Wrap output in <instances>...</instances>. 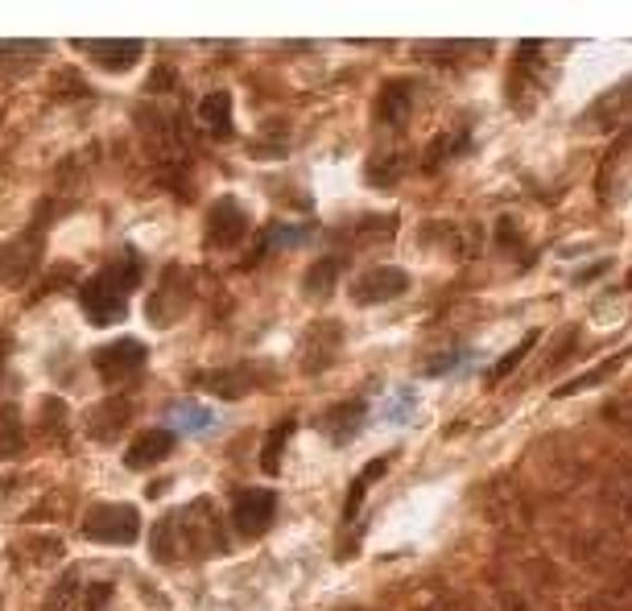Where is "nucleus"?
Returning a JSON list of instances; mask_svg holds the SVG:
<instances>
[{"instance_id": "22", "label": "nucleus", "mask_w": 632, "mask_h": 611, "mask_svg": "<svg viewBox=\"0 0 632 611\" xmlns=\"http://www.w3.org/2000/svg\"><path fill=\"white\" fill-rule=\"evenodd\" d=\"M108 599H112V587H108V583H96V587H91V595H87V608H83V611H100Z\"/></svg>"}, {"instance_id": "9", "label": "nucleus", "mask_w": 632, "mask_h": 611, "mask_svg": "<svg viewBox=\"0 0 632 611\" xmlns=\"http://www.w3.org/2000/svg\"><path fill=\"white\" fill-rule=\"evenodd\" d=\"M128 422H133V401H124V397H108V401H100V406L91 409V417H87V434H91L96 442H112Z\"/></svg>"}, {"instance_id": "2", "label": "nucleus", "mask_w": 632, "mask_h": 611, "mask_svg": "<svg viewBox=\"0 0 632 611\" xmlns=\"http://www.w3.org/2000/svg\"><path fill=\"white\" fill-rule=\"evenodd\" d=\"M83 537L96 546H133L141 537V512L133 504H96L83 516Z\"/></svg>"}, {"instance_id": "3", "label": "nucleus", "mask_w": 632, "mask_h": 611, "mask_svg": "<svg viewBox=\"0 0 632 611\" xmlns=\"http://www.w3.org/2000/svg\"><path fill=\"white\" fill-rule=\"evenodd\" d=\"M79 306L96 326H116V323H124V314H128V289L103 269V273H96V277L79 289Z\"/></svg>"}, {"instance_id": "8", "label": "nucleus", "mask_w": 632, "mask_h": 611, "mask_svg": "<svg viewBox=\"0 0 632 611\" xmlns=\"http://www.w3.org/2000/svg\"><path fill=\"white\" fill-rule=\"evenodd\" d=\"M170 450H174V429H145V434L133 438V447H128V454H124V467L128 471L158 467Z\"/></svg>"}, {"instance_id": "1", "label": "nucleus", "mask_w": 632, "mask_h": 611, "mask_svg": "<svg viewBox=\"0 0 632 611\" xmlns=\"http://www.w3.org/2000/svg\"><path fill=\"white\" fill-rule=\"evenodd\" d=\"M224 529L211 500H195L190 509L165 516L153 529V558L158 562H178V553H199V558H220L224 553Z\"/></svg>"}, {"instance_id": "12", "label": "nucleus", "mask_w": 632, "mask_h": 611, "mask_svg": "<svg viewBox=\"0 0 632 611\" xmlns=\"http://www.w3.org/2000/svg\"><path fill=\"white\" fill-rule=\"evenodd\" d=\"M170 422L186 434H207V429H215V413L199 401H178V406H170Z\"/></svg>"}, {"instance_id": "15", "label": "nucleus", "mask_w": 632, "mask_h": 611, "mask_svg": "<svg viewBox=\"0 0 632 611\" xmlns=\"http://www.w3.org/2000/svg\"><path fill=\"white\" fill-rule=\"evenodd\" d=\"M360 422H364V406H339L326 413V438L331 442H347L356 429H360Z\"/></svg>"}, {"instance_id": "4", "label": "nucleus", "mask_w": 632, "mask_h": 611, "mask_svg": "<svg viewBox=\"0 0 632 611\" xmlns=\"http://www.w3.org/2000/svg\"><path fill=\"white\" fill-rule=\"evenodd\" d=\"M145 356H149V347H145L141 339H116V344L91 351V364H96L103 385H121V381H128L133 372H141Z\"/></svg>"}, {"instance_id": "18", "label": "nucleus", "mask_w": 632, "mask_h": 611, "mask_svg": "<svg viewBox=\"0 0 632 611\" xmlns=\"http://www.w3.org/2000/svg\"><path fill=\"white\" fill-rule=\"evenodd\" d=\"M207 385L215 388L220 397H245L248 388H252V367H236V372H215V376H207Z\"/></svg>"}, {"instance_id": "21", "label": "nucleus", "mask_w": 632, "mask_h": 611, "mask_svg": "<svg viewBox=\"0 0 632 611\" xmlns=\"http://www.w3.org/2000/svg\"><path fill=\"white\" fill-rule=\"evenodd\" d=\"M307 236H310V227H282V232L269 236V245H302Z\"/></svg>"}, {"instance_id": "16", "label": "nucleus", "mask_w": 632, "mask_h": 611, "mask_svg": "<svg viewBox=\"0 0 632 611\" xmlns=\"http://www.w3.org/2000/svg\"><path fill=\"white\" fill-rule=\"evenodd\" d=\"M413 413H418V388L401 385L393 397H388L385 406H381V422H397V426H406Z\"/></svg>"}, {"instance_id": "20", "label": "nucleus", "mask_w": 632, "mask_h": 611, "mask_svg": "<svg viewBox=\"0 0 632 611\" xmlns=\"http://www.w3.org/2000/svg\"><path fill=\"white\" fill-rule=\"evenodd\" d=\"M108 273H112L124 289H133L137 282H141V261H137V252H121V257L108 265Z\"/></svg>"}, {"instance_id": "14", "label": "nucleus", "mask_w": 632, "mask_h": 611, "mask_svg": "<svg viewBox=\"0 0 632 611\" xmlns=\"http://www.w3.org/2000/svg\"><path fill=\"white\" fill-rule=\"evenodd\" d=\"M25 454V429H21V413L13 406L0 409V463Z\"/></svg>"}, {"instance_id": "6", "label": "nucleus", "mask_w": 632, "mask_h": 611, "mask_svg": "<svg viewBox=\"0 0 632 611\" xmlns=\"http://www.w3.org/2000/svg\"><path fill=\"white\" fill-rule=\"evenodd\" d=\"M248 211L236 199H220L207 211V245L211 248H232L248 236Z\"/></svg>"}, {"instance_id": "7", "label": "nucleus", "mask_w": 632, "mask_h": 611, "mask_svg": "<svg viewBox=\"0 0 632 611\" xmlns=\"http://www.w3.org/2000/svg\"><path fill=\"white\" fill-rule=\"evenodd\" d=\"M83 54H91V62L108 71V75H124V71H133L145 54V41H79Z\"/></svg>"}, {"instance_id": "5", "label": "nucleus", "mask_w": 632, "mask_h": 611, "mask_svg": "<svg viewBox=\"0 0 632 611\" xmlns=\"http://www.w3.org/2000/svg\"><path fill=\"white\" fill-rule=\"evenodd\" d=\"M273 512H277V496L269 488H248L236 496V504H232V529L240 533V537H261L269 529V521H273Z\"/></svg>"}, {"instance_id": "17", "label": "nucleus", "mask_w": 632, "mask_h": 611, "mask_svg": "<svg viewBox=\"0 0 632 611\" xmlns=\"http://www.w3.org/2000/svg\"><path fill=\"white\" fill-rule=\"evenodd\" d=\"M79 578L75 574H62L59 583L50 587V595H46V611H79Z\"/></svg>"}, {"instance_id": "19", "label": "nucleus", "mask_w": 632, "mask_h": 611, "mask_svg": "<svg viewBox=\"0 0 632 611\" xmlns=\"http://www.w3.org/2000/svg\"><path fill=\"white\" fill-rule=\"evenodd\" d=\"M335 277H339V261H319V265L307 273V282H302V286H307L310 298H323L326 289L335 286Z\"/></svg>"}, {"instance_id": "10", "label": "nucleus", "mask_w": 632, "mask_h": 611, "mask_svg": "<svg viewBox=\"0 0 632 611\" xmlns=\"http://www.w3.org/2000/svg\"><path fill=\"white\" fill-rule=\"evenodd\" d=\"M232 112H236L232 91H211V96H203V100H199V124H203L215 141L232 137Z\"/></svg>"}, {"instance_id": "11", "label": "nucleus", "mask_w": 632, "mask_h": 611, "mask_svg": "<svg viewBox=\"0 0 632 611\" xmlns=\"http://www.w3.org/2000/svg\"><path fill=\"white\" fill-rule=\"evenodd\" d=\"M401 289H406V273H397V269H376V273L360 277L356 302H385V298L401 294Z\"/></svg>"}, {"instance_id": "13", "label": "nucleus", "mask_w": 632, "mask_h": 611, "mask_svg": "<svg viewBox=\"0 0 632 611\" xmlns=\"http://www.w3.org/2000/svg\"><path fill=\"white\" fill-rule=\"evenodd\" d=\"M294 426H298L294 417H282V422L265 434V447H261V467H265V475H277V471H282V450H286Z\"/></svg>"}]
</instances>
